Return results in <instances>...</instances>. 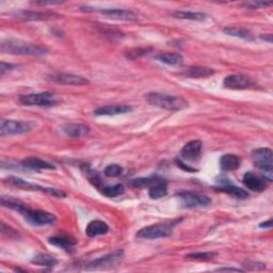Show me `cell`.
<instances>
[{"label":"cell","mask_w":273,"mask_h":273,"mask_svg":"<svg viewBox=\"0 0 273 273\" xmlns=\"http://www.w3.org/2000/svg\"><path fill=\"white\" fill-rule=\"evenodd\" d=\"M146 101L149 105L168 111H180L186 109L189 106L188 101L180 98V96L159 92L148 93L146 95Z\"/></svg>","instance_id":"cell-1"},{"label":"cell","mask_w":273,"mask_h":273,"mask_svg":"<svg viewBox=\"0 0 273 273\" xmlns=\"http://www.w3.org/2000/svg\"><path fill=\"white\" fill-rule=\"evenodd\" d=\"M2 51L6 52V54L23 56H42L47 54V49L45 47L20 40L4 41L2 44Z\"/></svg>","instance_id":"cell-2"},{"label":"cell","mask_w":273,"mask_h":273,"mask_svg":"<svg viewBox=\"0 0 273 273\" xmlns=\"http://www.w3.org/2000/svg\"><path fill=\"white\" fill-rule=\"evenodd\" d=\"M252 160L255 166L262 172V177L268 181L273 178V153L268 147H261L254 149L251 154Z\"/></svg>","instance_id":"cell-3"},{"label":"cell","mask_w":273,"mask_h":273,"mask_svg":"<svg viewBox=\"0 0 273 273\" xmlns=\"http://www.w3.org/2000/svg\"><path fill=\"white\" fill-rule=\"evenodd\" d=\"M5 183L8 184V185H10V186H12V187H15V188L30 190V191L46 192V193H49V195L57 197V198H65L66 197L65 192L61 191L59 189L51 188V187H43V186H40V185L26 181V180H24L22 178H19V177H14V176H10V177L6 178Z\"/></svg>","instance_id":"cell-4"},{"label":"cell","mask_w":273,"mask_h":273,"mask_svg":"<svg viewBox=\"0 0 273 273\" xmlns=\"http://www.w3.org/2000/svg\"><path fill=\"white\" fill-rule=\"evenodd\" d=\"M123 259H124V252H123V250H117L89 262L87 263V266L85 267V269L86 270L110 269V268L119 266L123 261Z\"/></svg>","instance_id":"cell-5"},{"label":"cell","mask_w":273,"mask_h":273,"mask_svg":"<svg viewBox=\"0 0 273 273\" xmlns=\"http://www.w3.org/2000/svg\"><path fill=\"white\" fill-rule=\"evenodd\" d=\"M175 223H159L146 226L137 233L138 238L143 239H158L169 237L172 232Z\"/></svg>","instance_id":"cell-6"},{"label":"cell","mask_w":273,"mask_h":273,"mask_svg":"<svg viewBox=\"0 0 273 273\" xmlns=\"http://www.w3.org/2000/svg\"><path fill=\"white\" fill-rule=\"evenodd\" d=\"M20 102L25 106H39V107H51L57 105L55 94L49 91L22 95Z\"/></svg>","instance_id":"cell-7"},{"label":"cell","mask_w":273,"mask_h":273,"mask_svg":"<svg viewBox=\"0 0 273 273\" xmlns=\"http://www.w3.org/2000/svg\"><path fill=\"white\" fill-rule=\"evenodd\" d=\"M26 221L34 226H44V225H51L57 221V217L48 213L45 210H39V209H30L29 207L27 210L22 215Z\"/></svg>","instance_id":"cell-8"},{"label":"cell","mask_w":273,"mask_h":273,"mask_svg":"<svg viewBox=\"0 0 273 273\" xmlns=\"http://www.w3.org/2000/svg\"><path fill=\"white\" fill-rule=\"evenodd\" d=\"M32 129H33V124L30 122L3 120L2 128H0V134H2L3 137L24 135V134H28Z\"/></svg>","instance_id":"cell-9"},{"label":"cell","mask_w":273,"mask_h":273,"mask_svg":"<svg viewBox=\"0 0 273 273\" xmlns=\"http://www.w3.org/2000/svg\"><path fill=\"white\" fill-rule=\"evenodd\" d=\"M223 85L230 90H248L256 87V82L249 76L241 74H233L225 77Z\"/></svg>","instance_id":"cell-10"},{"label":"cell","mask_w":273,"mask_h":273,"mask_svg":"<svg viewBox=\"0 0 273 273\" xmlns=\"http://www.w3.org/2000/svg\"><path fill=\"white\" fill-rule=\"evenodd\" d=\"M181 204L186 208H200L210 205L211 200L204 195L193 191H183L178 195Z\"/></svg>","instance_id":"cell-11"},{"label":"cell","mask_w":273,"mask_h":273,"mask_svg":"<svg viewBox=\"0 0 273 273\" xmlns=\"http://www.w3.org/2000/svg\"><path fill=\"white\" fill-rule=\"evenodd\" d=\"M13 16L17 20L27 21V22H41V21H51L61 19L60 14L55 12H38V11H28V10H21L13 14Z\"/></svg>","instance_id":"cell-12"},{"label":"cell","mask_w":273,"mask_h":273,"mask_svg":"<svg viewBox=\"0 0 273 273\" xmlns=\"http://www.w3.org/2000/svg\"><path fill=\"white\" fill-rule=\"evenodd\" d=\"M49 78H50V80H52L54 82H57L60 84H66V85L81 86V85H86L90 83V81L82 76L68 74V73H54L49 76Z\"/></svg>","instance_id":"cell-13"},{"label":"cell","mask_w":273,"mask_h":273,"mask_svg":"<svg viewBox=\"0 0 273 273\" xmlns=\"http://www.w3.org/2000/svg\"><path fill=\"white\" fill-rule=\"evenodd\" d=\"M104 16L108 19L123 21V22H136L138 20V15L130 10H123V9H103L98 10Z\"/></svg>","instance_id":"cell-14"},{"label":"cell","mask_w":273,"mask_h":273,"mask_svg":"<svg viewBox=\"0 0 273 273\" xmlns=\"http://www.w3.org/2000/svg\"><path fill=\"white\" fill-rule=\"evenodd\" d=\"M242 184L244 185L245 188L255 192L265 191L268 186L267 180L263 178L262 176H258L252 172H248L244 174L242 178Z\"/></svg>","instance_id":"cell-15"},{"label":"cell","mask_w":273,"mask_h":273,"mask_svg":"<svg viewBox=\"0 0 273 273\" xmlns=\"http://www.w3.org/2000/svg\"><path fill=\"white\" fill-rule=\"evenodd\" d=\"M202 147H203V144H202L200 140L190 141V142L183 147L180 156L183 159L187 161H196L201 156Z\"/></svg>","instance_id":"cell-16"},{"label":"cell","mask_w":273,"mask_h":273,"mask_svg":"<svg viewBox=\"0 0 273 273\" xmlns=\"http://www.w3.org/2000/svg\"><path fill=\"white\" fill-rule=\"evenodd\" d=\"M131 111V107L127 105H108L100 107L94 111V114L98 117H112V116H119V114H124Z\"/></svg>","instance_id":"cell-17"},{"label":"cell","mask_w":273,"mask_h":273,"mask_svg":"<svg viewBox=\"0 0 273 273\" xmlns=\"http://www.w3.org/2000/svg\"><path fill=\"white\" fill-rule=\"evenodd\" d=\"M48 242L66 252L72 251L74 249V246L77 244L76 239L68 235H58L55 237H51V238H49Z\"/></svg>","instance_id":"cell-18"},{"label":"cell","mask_w":273,"mask_h":273,"mask_svg":"<svg viewBox=\"0 0 273 273\" xmlns=\"http://www.w3.org/2000/svg\"><path fill=\"white\" fill-rule=\"evenodd\" d=\"M181 74L188 78H208L215 74V70L206 66H189L185 68Z\"/></svg>","instance_id":"cell-19"},{"label":"cell","mask_w":273,"mask_h":273,"mask_svg":"<svg viewBox=\"0 0 273 273\" xmlns=\"http://www.w3.org/2000/svg\"><path fill=\"white\" fill-rule=\"evenodd\" d=\"M109 232L108 224L102 221V220H93L85 228V234L90 238H94L96 236L106 235Z\"/></svg>","instance_id":"cell-20"},{"label":"cell","mask_w":273,"mask_h":273,"mask_svg":"<svg viewBox=\"0 0 273 273\" xmlns=\"http://www.w3.org/2000/svg\"><path fill=\"white\" fill-rule=\"evenodd\" d=\"M22 165L31 170H55L56 166L45 160L39 159L37 157H28L22 161Z\"/></svg>","instance_id":"cell-21"},{"label":"cell","mask_w":273,"mask_h":273,"mask_svg":"<svg viewBox=\"0 0 273 273\" xmlns=\"http://www.w3.org/2000/svg\"><path fill=\"white\" fill-rule=\"evenodd\" d=\"M63 133L69 138H81L89 135L90 127L83 125V124H77V123H72V124H67L63 128Z\"/></svg>","instance_id":"cell-22"},{"label":"cell","mask_w":273,"mask_h":273,"mask_svg":"<svg viewBox=\"0 0 273 273\" xmlns=\"http://www.w3.org/2000/svg\"><path fill=\"white\" fill-rule=\"evenodd\" d=\"M241 165V158L233 154H226L220 159V166L223 171H235Z\"/></svg>","instance_id":"cell-23"},{"label":"cell","mask_w":273,"mask_h":273,"mask_svg":"<svg viewBox=\"0 0 273 273\" xmlns=\"http://www.w3.org/2000/svg\"><path fill=\"white\" fill-rule=\"evenodd\" d=\"M215 189L217 191L227 193L228 196H232L236 199H240V200L246 199L249 197L248 191H245L242 188L237 187V186H235V185H232V184H223V185H221V186L216 187Z\"/></svg>","instance_id":"cell-24"},{"label":"cell","mask_w":273,"mask_h":273,"mask_svg":"<svg viewBox=\"0 0 273 273\" xmlns=\"http://www.w3.org/2000/svg\"><path fill=\"white\" fill-rule=\"evenodd\" d=\"M148 195L151 199L157 200L161 199L168 195V185L163 178H160L157 183H155L153 186L148 188Z\"/></svg>","instance_id":"cell-25"},{"label":"cell","mask_w":273,"mask_h":273,"mask_svg":"<svg viewBox=\"0 0 273 273\" xmlns=\"http://www.w3.org/2000/svg\"><path fill=\"white\" fill-rule=\"evenodd\" d=\"M31 262L34 263V265L40 266V267H47V268H52L55 267L58 263V259L52 256V255L48 254H38L31 259Z\"/></svg>","instance_id":"cell-26"},{"label":"cell","mask_w":273,"mask_h":273,"mask_svg":"<svg viewBox=\"0 0 273 273\" xmlns=\"http://www.w3.org/2000/svg\"><path fill=\"white\" fill-rule=\"evenodd\" d=\"M2 204L5 207L11 208V209L17 211V213L21 214V215H23L28 208L27 204L23 203V202L20 201V200H16V199H13V198H10V197H8V198L3 197L2 198Z\"/></svg>","instance_id":"cell-27"},{"label":"cell","mask_w":273,"mask_h":273,"mask_svg":"<svg viewBox=\"0 0 273 273\" xmlns=\"http://www.w3.org/2000/svg\"><path fill=\"white\" fill-rule=\"evenodd\" d=\"M223 32L227 35H231V37L240 38L246 41L254 40L253 34L248 29L242 28V27H226L223 29Z\"/></svg>","instance_id":"cell-28"},{"label":"cell","mask_w":273,"mask_h":273,"mask_svg":"<svg viewBox=\"0 0 273 273\" xmlns=\"http://www.w3.org/2000/svg\"><path fill=\"white\" fill-rule=\"evenodd\" d=\"M155 59L168 65H178L183 62V56L174 54V52H162V54L157 55Z\"/></svg>","instance_id":"cell-29"},{"label":"cell","mask_w":273,"mask_h":273,"mask_svg":"<svg viewBox=\"0 0 273 273\" xmlns=\"http://www.w3.org/2000/svg\"><path fill=\"white\" fill-rule=\"evenodd\" d=\"M173 17L179 20H189V21H198L204 22L206 20V14L200 12H187V11H175L173 13Z\"/></svg>","instance_id":"cell-30"},{"label":"cell","mask_w":273,"mask_h":273,"mask_svg":"<svg viewBox=\"0 0 273 273\" xmlns=\"http://www.w3.org/2000/svg\"><path fill=\"white\" fill-rule=\"evenodd\" d=\"M102 193L107 198H117L125 193V187L122 184L114 185V186L102 187Z\"/></svg>","instance_id":"cell-31"},{"label":"cell","mask_w":273,"mask_h":273,"mask_svg":"<svg viewBox=\"0 0 273 273\" xmlns=\"http://www.w3.org/2000/svg\"><path fill=\"white\" fill-rule=\"evenodd\" d=\"M154 50L153 47H143V48H134V49H129L126 52V58L129 60H137L139 58H142Z\"/></svg>","instance_id":"cell-32"},{"label":"cell","mask_w":273,"mask_h":273,"mask_svg":"<svg viewBox=\"0 0 273 273\" xmlns=\"http://www.w3.org/2000/svg\"><path fill=\"white\" fill-rule=\"evenodd\" d=\"M161 177H158V176H153V177H140L135 178L131 181V185L136 188H145V187H151L155 183H157Z\"/></svg>","instance_id":"cell-33"},{"label":"cell","mask_w":273,"mask_h":273,"mask_svg":"<svg viewBox=\"0 0 273 273\" xmlns=\"http://www.w3.org/2000/svg\"><path fill=\"white\" fill-rule=\"evenodd\" d=\"M216 252H199V253H193L187 255V258L189 259H195V260H209L213 259L217 256Z\"/></svg>","instance_id":"cell-34"},{"label":"cell","mask_w":273,"mask_h":273,"mask_svg":"<svg viewBox=\"0 0 273 273\" xmlns=\"http://www.w3.org/2000/svg\"><path fill=\"white\" fill-rule=\"evenodd\" d=\"M123 172V168L119 164H109L105 168L104 174L107 177H117V176L121 175Z\"/></svg>","instance_id":"cell-35"},{"label":"cell","mask_w":273,"mask_h":273,"mask_svg":"<svg viewBox=\"0 0 273 273\" xmlns=\"http://www.w3.org/2000/svg\"><path fill=\"white\" fill-rule=\"evenodd\" d=\"M272 3H263V2H251V3H246L243 5V7L252 9V10H255V9H259V8H266L271 6Z\"/></svg>","instance_id":"cell-36"},{"label":"cell","mask_w":273,"mask_h":273,"mask_svg":"<svg viewBox=\"0 0 273 273\" xmlns=\"http://www.w3.org/2000/svg\"><path fill=\"white\" fill-rule=\"evenodd\" d=\"M2 233L4 235H8L10 238H16V237L19 236V234H17L14 230H12L10 226H7L4 222L2 223Z\"/></svg>","instance_id":"cell-37"},{"label":"cell","mask_w":273,"mask_h":273,"mask_svg":"<svg viewBox=\"0 0 273 273\" xmlns=\"http://www.w3.org/2000/svg\"><path fill=\"white\" fill-rule=\"evenodd\" d=\"M243 267H245L249 270H262L266 268V266L263 265V263H259V262H248L246 265H243Z\"/></svg>","instance_id":"cell-38"},{"label":"cell","mask_w":273,"mask_h":273,"mask_svg":"<svg viewBox=\"0 0 273 273\" xmlns=\"http://www.w3.org/2000/svg\"><path fill=\"white\" fill-rule=\"evenodd\" d=\"M14 67H16L15 64H11V63H6V62H2V66H0V74L2 76H4L6 74V72L8 70H11Z\"/></svg>","instance_id":"cell-39"},{"label":"cell","mask_w":273,"mask_h":273,"mask_svg":"<svg viewBox=\"0 0 273 273\" xmlns=\"http://www.w3.org/2000/svg\"><path fill=\"white\" fill-rule=\"evenodd\" d=\"M260 228H271L272 227V219L268 220V221H265L263 223L259 224Z\"/></svg>","instance_id":"cell-40"},{"label":"cell","mask_w":273,"mask_h":273,"mask_svg":"<svg viewBox=\"0 0 273 273\" xmlns=\"http://www.w3.org/2000/svg\"><path fill=\"white\" fill-rule=\"evenodd\" d=\"M260 39L263 40V41H267L268 43H272V34L271 33H267V34H261L260 35Z\"/></svg>","instance_id":"cell-41"},{"label":"cell","mask_w":273,"mask_h":273,"mask_svg":"<svg viewBox=\"0 0 273 273\" xmlns=\"http://www.w3.org/2000/svg\"><path fill=\"white\" fill-rule=\"evenodd\" d=\"M217 271H236V272H239V271H242V270L237 269V268H219V269H217Z\"/></svg>","instance_id":"cell-42"}]
</instances>
